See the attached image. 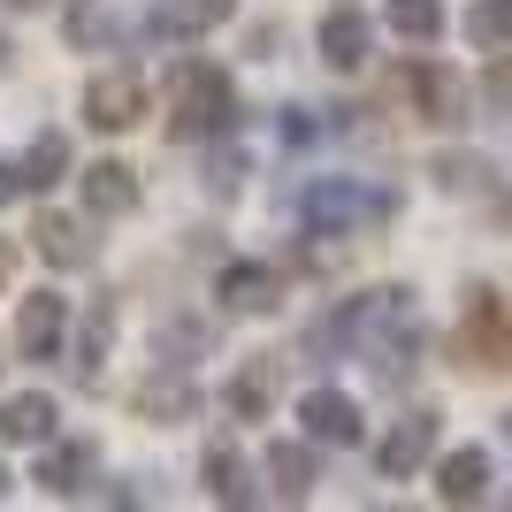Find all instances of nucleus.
Wrapping results in <instances>:
<instances>
[{
    "label": "nucleus",
    "instance_id": "1",
    "mask_svg": "<svg viewBox=\"0 0 512 512\" xmlns=\"http://www.w3.org/2000/svg\"><path fill=\"white\" fill-rule=\"evenodd\" d=\"M169 130L176 138H230L237 130V92L214 62H176L169 69Z\"/></svg>",
    "mask_w": 512,
    "mask_h": 512
},
{
    "label": "nucleus",
    "instance_id": "2",
    "mask_svg": "<svg viewBox=\"0 0 512 512\" xmlns=\"http://www.w3.org/2000/svg\"><path fill=\"white\" fill-rule=\"evenodd\" d=\"M398 207L390 192H367L360 176H314L299 192V222L314 237H352V230H367V222H383V214Z\"/></svg>",
    "mask_w": 512,
    "mask_h": 512
},
{
    "label": "nucleus",
    "instance_id": "3",
    "mask_svg": "<svg viewBox=\"0 0 512 512\" xmlns=\"http://www.w3.org/2000/svg\"><path fill=\"white\" fill-rule=\"evenodd\" d=\"M31 482H39L46 497H85L92 482H100V444H92V436H46Z\"/></svg>",
    "mask_w": 512,
    "mask_h": 512
},
{
    "label": "nucleus",
    "instance_id": "4",
    "mask_svg": "<svg viewBox=\"0 0 512 512\" xmlns=\"http://www.w3.org/2000/svg\"><path fill=\"white\" fill-rule=\"evenodd\" d=\"M299 421H306V444H329V451H352L367 444V421H360V398H344L337 383H314L299 398Z\"/></svg>",
    "mask_w": 512,
    "mask_h": 512
},
{
    "label": "nucleus",
    "instance_id": "5",
    "mask_svg": "<svg viewBox=\"0 0 512 512\" xmlns=\"http://www.w3.org/2000/svg\"><path fill=\"white\" fill-rule=\"evenodd\" d=\"M39 260L46 268H69V276H77V268H92V260H100V237H92V214H62V207H39Z\"/></svg>",
    "mask_w": 512,
    "mask_h": 512
},
{
    "label": "nucleus",
    "instance_id": "6",
    "mask_svg": "<svg viewBox=\"0 0 512 512\" xmlns=\"http://www.w3.org/2000/svg\"><path fill=\"white\" fill-rule=\"evenodd\" d=\"M146 115V77L138 69H100L85 85V123L92 130H130Z\"/></svg>",
    "mask_w": 512,
    "mask_h": 512
},
{
    "label": "nucleus",
    "instance_id": "7",
    "mask_svg": "<svg viewBox=\"0 0 512 512\" xmlns=\"http://www.w3.org/2000/svg\"><path fill=\"white\" fill-rule=\"evenodd\" d=\"M62 344H69V299L62 291H31L16 314V352L23 360H62Z\"/></svg>",
    "mask_w": 512,
    "mask_h": 512
},
{
    "label": "nucleus",
    "instance_id": "8",
    "mask_svg": "<svg viewBox=\"0 0 512 512\" xmlns=\"http://www.w3.org/2000/svg\"><path fill=\"white\" fill-rule=\"evenodd\" d=\"M214 299H222V314H276L283 306V276L268 268V260H230V268L214 276Z\"/></svg>",
    "mask_w": 512,
    "mask_h": 512
},
{
    "label": "nucleus",
    "instance_id": "9",
    "mask_svg": "<svg viewBox=\"0 0 512 512\" xmlns=\"http://www.w3.org/2000/svg\"><path fill=\"white\" fill-rule=\"evenodd\" d=\"M428 451H436V413H406V421L390 428L383 444H375V467L390 474V482H406V474H421L428 467Z\"/></svg>",
    "mask_w": 512,
    "mask_h": 512
},
{
    "label": "nucleus",
    "instance_id": "10",
    "mask_svg": "<svg viewBox=\"0 0 512 512\" xmlns=\"http://www.w3.org/2000/svg\"><path fill=\"white\" fill-rule=\"evenodd\" d=\"M138 413H146V421H161V428L192 421V413H199V383H192L176 360H169V367H153L146 383H138Z\"/></svg>",
    "mask_w": 512,
    "mask_h": 512
},
{
    "label": "nucleus",
    "instance_id": "11",
    "mask_svg": "<svg viewBox=\"0 0 512 512\" xmlns=\"http://www.w3.org/2000/svg\"><path fill=\"white\" fill-rule=\"evenodd\" d=\"M214 23H230V0H153L146 31L161 46H184V39H207Z\"/></svg>",
    "mask_w": 512,
    "mask_h": 512
},
{
    "label": "nucleus",
    "instance_id": "12",
    "mask_svg": "<svg viewBox=\"0 0 512 512\" xmlns=\"http://www.w3.org/2000/svg\"><path fill=\"white\" fill-rule=\"evenodd\" d=\"M77 184H85V214H92V222H123V214H138V176H130L123 161H92V169H77Z\"/></svg>",
    "mask_w": 512,
    "mask_h": 512
},
{
    "label": "nucleus",
    "instance_id": "13",
    "mask_svg": "<svg viewBox=\"0 0 512 512\" xmlns=\"http://www.w3.org/2000/svg\"><path fill=\"white\" fill-rule=\"evenodd\" d=\"M314 46H321V62H329V69H360L367 46H375V23H367L360 8H329L321 31H314Z\"/></svg>",
    "mask_w": 512,
    "mask_h": 512
},
{
    "label": "nucleus",
    "instance_id": "14",
    "mask_svg": "<svg viewBox=\"0 0 512 512\" xmlns=\"http://www.w3.org/2000/svg\"><path fill=\"white\" fill-rule=\"evenodd\" d=\"M413 107H421V123H467V85L451 77L444 62H413Z\"/></svg>",
    "mask_w": 512,
    "mask_h": 512
},
{
    "label": "nucleus",
    "instance_id": "15",
    "mask_svg": "<svg viewBox=\"0 0 512 512\" xmlns=\"http://www.w3.org/2000/svg\"><path fill=\"white\" fill-rule=\"evenodd\" d=\"M436 497H444V505H482V497H490V451L482 444L444 451V459H436Z\"/></svg>",
    "mask_w": 512,
    "mask_h": 512
},
{
    "label": "nucleus",
    "instance_id": "16",
    "mask_svg": "<svg viewBox=\"0 0 512 512\" xmlns=\"http://www.w3.org/2000/svg\"><path fill=\"white\" fill-rule=\"evenodd\" d=\"M54 398L46 390H16V398H0V444H46L54 436Z\"/></svg>",
    "mask_w": 512,
    "mask_h": 512
},
{
    "label": "nucleus",
    "instance_id": "17",
    "mask_svg": "<svg viewBox=\"0 0 512 512\" xmlns=\"http://www.w3.org/2000/svg\"><path fill=\"white\" fill-rule=\"evenodd\" d=\"M222 406H230L237 421H268V406H276V360L237 367L230 383H222Z\"/></svg>",
    "mask_w": 512,
    "mask_h": 512
},
{
    "label": "nucleus",
    "instance_id": "18",
    "mask_svg": "<svg viewBox=\"0 0 512 512\" xmlns=\"http://www.w3.org/2000/svg\"><path fill=\"white\" fill-rule=\"evenodd\" d=\"M199 482H207L214 505H253V490H245V451H237V444H207Z\"/></svg>",
    "mask_w": 512,
    "mask_h": 512
},
{
    "label": "nucleus",
    "instance_id": "19",
    "mask_svg": "<svg viewBox=\"0 0 512 512\" xmlns=\"http://www.w3.org/2000/svg\"><path fill=\"white\" fill-rule=\"evenodd\" d=\"M62 176H69V138L62 130H39V138L23 146V184H31V192H54Z\"/></svg>",
    "mask_w": 512,
    "mask_h": 512
},
{
    "label": "nucleus",
    "instance_id": "20",
    "mask_svg": "<svg viewBox=\"0 0 512 512\" xmlns=\"http://www.w3.org/2000/svg\"><path fill=\"white\" fill-rule=\"evenodd\" d=\"M467 39L482 54H512V0H474L467 8Z\"/></svg>",
    "mask_w": 512,
    "mask_h": 512
},
{
    "label": "nucleus",
    "instance_id": "21",
    "mask_svg": "<svg viewBox=\"0 0 512 512\" xmlns=\"http://www.w3.org/2000/svg\"><path fill=\"white\" fill-rule=\"evenodd\" d=\"M268 482H276V497H306L314 490V451L306 444H276L268 451Z\"/></svg>",
    "mask_w": 512,
    "mask_h": 512
},
{
    "label": "nucleus",
    "instance_id": "22",
    "mask_svg": "<svg viewBox=\"0 0 512 512\" xmlns=\"http://www.w3.org/2000/svg\"><path fill=\"white\" fill-rule=\"evenodd\" d=\"M390 31L406 46H428L444 31V0H390Z\"/></svg>",
    "mask_w": 512,
    "mask_h": 512
},
{
    "label": "nucleus",
    "instance_id": "23",
    "mask_svg": "<svg viewBox=\"0 0 512 512\" xmlns=\"http://www.w3.org/2000/svg\"><path fill=\"white\" fill-rule=\"evenodd\" d=\"M436 184H444V192H490V161H482V153H444V161H436Z\"/></svg>",
    "mask_w": 512,
    "mask_h": 512
},
{
    "label": "nucleus",
    "instance_id": "24",
    "mask_svg": "<svg viewBox=\"0 0 512 512\" xmlns=\"http://www.w3.org/2000/svg\"><path fill=\"white\" fill-rule=\"evenodd\" d=\"M107 31H115L107 0H69V46H100Z\"/></svg>",
    "mask_w": 512,
    "mask_h": 512
},
{
    "label": "nucleus",
    "instance_id": "25",
    "mask_svg": "<svg viewBox=\"0 0 512 512\" xmlns=\"http://www.w3.org/2000/svg\"><path fill=\"white\" fill-rule=\"evenodd\" d=\"M207 344V329L199 321H169V337H161V360H176V367H192V352Z\"/></svg>",
    "mask_w": 512,
    "mask_h": 512
},
{
    "label": "nucleus",
    "instance_id": "26",
    "mask_svg": "<svg viewBox=\"0 0 512 512\" xmlns=\"http://www.w3.org/2000/svg\"><path fill=\"white\" fill-rule=\"evenodd\" d=\"M276 130H283V146H314V138H321L314 107H283V115H276Z\"/></svg>",
    "mask_w": 512,
    "mask_h": 512
},
{
    "label": "nucleus",
    "instance_id": "27",
    "mask_svg": "<svg viewBox=\"0 0 512 512\" xmlns=\"http://www.w3.org/2000/svg\"><path fill=\"white\" fill-rule=\"evenodd\" d=\"M482 92H490V107H512V62H497L490 77H482Z\"/></svg>",
    "mask_w": 512,
    "mask_h": 512
},
{
    "label": "nucleus",
    "instance_id": "28",
    "mask_svg": "<svg viewBox=\"0 0 512 512\" xmlns=\"http://www.w3.org/2000/svg\"><path fill=\"white\" fill-rule=\"evenodd\" d=\"M23 192H31V184H23V161H0V207L23 199Z\"/></svg>",
    "mask_w": 512,
    "mask_h": 512
},
{
    "label": "nucleus",
    "instance_id": "29",
    "mask_svg": "<svg viewBox=\"0 0 512 512\" xmlns=\"http://www.w3.org/2000/svg\"><path fill=\"white\" fill-rule=\"evenodd\" d=\"M497 222H505V237H512V184L497 192Z\"/></svg>",
    "mask_w": 512,
    "mask_h": 512
},
{
    "label": "nucleus",
    "instance_id": "30",
    "mask_svg": "<svg viewBox=\"0 0 512 512\" xmlns=\"http://www.w3.org/2000/svg\"><path fill=\"white\" fill-rule=\"evenodd\" d=\"M8 8H16V16H31V8H46V0H8Z\"/></svg>",
    "mask_w": 512,
    "mask_h": 512
},
{
    "label": "nucleus",
    "instance_id": "31",
    "mask_svg": "<svg viewBox=\"0 0 512 512\" xmlns=\"http://www.w3.org/2000/svg\"><path fill=\"white\" fill-rule=\"evenodd\" d=\"M8 268H16V253H8V245H0V283H8Z\"/></svg>",
    "mask_w": 512,
    "mask_h": 512
},
{
    "label": "nucleus",
    "instance_id": "32",
    "mask_svg": "<svg viewBox=\"0 0 512 512\" xmlns=\"http://www.w3.org/2000/svg\"><path fill=\"white\" fill-rule=\"evenodd\" d=\"M8 482H16V474H8V467H0V497H8Z\"/></svg>",
    "mask_w": 512,
    "mask_h": 512
},
{
    "label": "nucleus",
    "instance_id": "33",
    "mask_svg": "<svg viewBox=\"0 0 512 512\" xmlns=\"http://www.w3.org/2000/svg\"><path fill=\"white\" fill-rule=\"evenodd\" d=\"M505 444H512V413H505Z\"/></svg>",
    "mask_w": 512,
    "mask_h": 512
},
{
    "label": "nucleus",
    "instance_id": "34",
    "mask_svg": "<svg viewBox=\"0 0 512 512\" xmlns=\"http://www.w3.org/2000/svg\"><path fill=\"white\" fill-rule=\"evenodd\" d=\"M0 62H8V39H0Z\"/></svg>",
    "mask_w": 512,
    "mask_h": 512
}]
</instances>
